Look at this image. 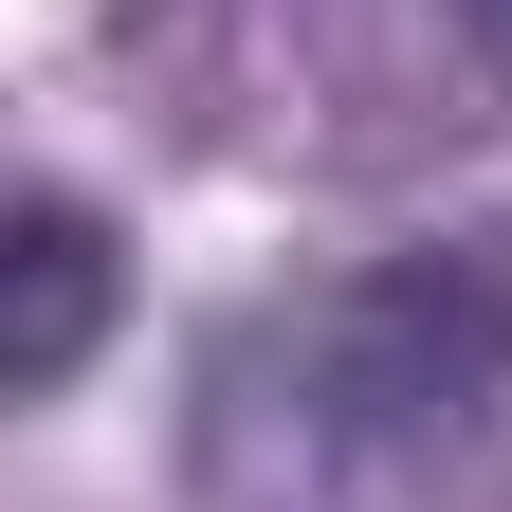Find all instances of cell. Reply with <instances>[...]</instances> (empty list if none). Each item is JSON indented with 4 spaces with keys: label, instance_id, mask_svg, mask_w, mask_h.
<instances>
[{
    "label": "cell",
    "instance_id": "6da1fadb",
    "mask_svg": "<svg viewBox=\"0 0 512 512\" xmlns=\"http://www.w3.org/2000/svg\"><path fill=\"white\" fill-rule=\"evenodd\" d=\"M92 311H110L92 220H74V202H37V220H19V311H0V384H55V366L92 348Z\"/></svg>",
    "mask_w": 512,
    "mask_h": 512
},
{
    "label": "cell",
    "instance_id": "7a4b0ae2",
    "mask_svg": "<svg viewBox=\"0 0 512 512\" xmlns=\"http://www.w3.org/2000/svg\"><path fill=\"white\" fill-rule=\"evenodd\" d=\"M476 19H494V37H512V0H476Z\"/></svg>",
    "mask_w": 512,
    "mask_h": 512
}]
</instances>
